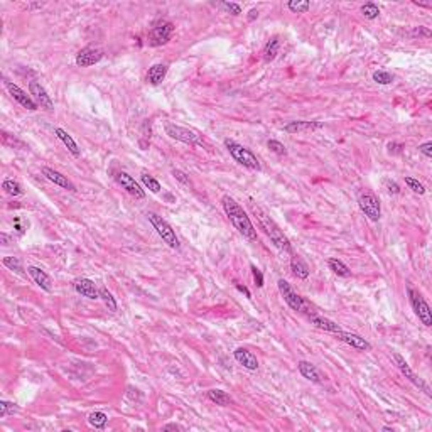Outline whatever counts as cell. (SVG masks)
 Returning <instances> with one entry per match:
<instances>
[{
	"mask_svg": "<svg viewBox=\"0 0 432 432\" xmlns=\"http://www.w3.org/2000/svg\"><path fill=\"white\" fill-rule=\"evenodd\" d=\"M222 203H223L225 213H227V216L230 218V222L233 223V227L237 228L238 232L242 233L247 240L255 242V240H257V230L252 225V222H250V216L245 213L242 206H240L233 198H230V196H223Z\"/></svg>",
	"mask_w": 432,
	"mask_h": 432,
	"instance_id": "obj_1",
	"label": "cell"
},
{
	"mask_svg": "<svg viewBox=\"0 0 432 432\" xmlns=\"http://www.w3.org/2000/svg\"><path fill=\"white\" fill-rule=\"evenodd\" d=\"M250 209H252L253 216L257 218V222L260 223V227L263 228V232L267 233V237L272 240V243L284 253H292V245L289 242V238L284 235V232L279 228V225L273 222L270 216L255 203H250Z\"/></svg>",
	"mask_w": 432,
	"mask_h": 432,
	"instance_id": "obj_2",
	"label": "cell"
},
{
	"mask_svg": "<svg viewBox=\"0 0 432 432\" xmlns=\"http://www.w3.org/2000/svg\"><path fill=\"white\" fill-rule=\"evenodd\" d=\"M225 146H227L230 156H232L240 166L247 167V169H250V171H260V161L257 159V156L252 151H248L247 147L240 146V143L233 142V140H228V138L225 140Z\"/></svg>",
	"mask_w": 432,
	"mask_h": 432,
	"instance_id": "obj_3",
	"label": "cell"
},
{
	"mask_svg": "<svg viewBox=\"0 0 432 432\" xmlns=\"http://www.w3.org/2000/svg\"><path fill=\"white\" fill-rule=\"evenodd\" d=\"M147 220L151 222V225L154 227V230L157 232V235H159V237L164 240V242L169 245L171 248H174V250L179 248V238H177L176 232L172 230V227L166 222L164 218H162V216H159L157 213H154V211H149Z\"/></svg>",
	"mask_w": 432,
	"mask_h": 432,
	"instance_id": "obj_4",
	"label": "cell"
},
{
	"mask_svg": "<svg viewBox=\"0 0 432 432\" xmlns=\"http://www.w3.org/2000/svg\"><path fill=\"white\" fill-rule=\"evenodd\" d=\"M407 294H409V299H410V304L412 307H414L415 314L419 316V319L422 321V324L424 326H432V314H430V307L429 304L425 302L424 297L420 296L419 291H415L414 287L409 285L407 287Z\"/></svg>",
	"mask_w": 432,
	"mask_h": 432,
	"instance_id": "obj_5",
	"label": "cell"
},
{
	"mask_svg": "<svg viewBox=\"0 0 432 432\" xmlns=\"http://www.w3.org/2000/svg\"><path fill=\"white\" fill-rule=\"evenodd\" d=\"M166 133L174 140H179L182 143H189V146H201L203 140H201L199 133L191 130L188 127H181V125H174V123H167L166 125Z\"/></svg>",
	"mask_w": 432,
	"mask_h": 432,
	"instance_id": "obj_6",
	"label": "cell"
},
{
	"mask_svg": "<svg viewBox=\"0 0 432 432\" xmlns=\"http://www.w3.org/2000/svg\"><path fill=\"white\" fill-rule=\"evenodd\" d=\"M172 34H174V26L167 21H159L149 32V44L154 47L164 46L171 41Z\"/></svg>",
	"mask_w": 432,
	"mask_h": 432,
	"instance_id": "obj_7",
	"label": "cell"
},
{
	"mask_svg": "<svg viewBox=\"0 0 432 432\" xmlns=\"http://www.w3.org/2000/svg\"><path fill=\"white\" fill-rule=\"evenodd\" d=\"M358 206L359 209L363 211L365 216L372 222H378L382 218V208H380V201L375 194L372 193H365L358 198Z\"/></svg>",
	"mask_w": 432,
	"mask_h": 432,
	"instance_id": "obj_8",
	"label": "cell"
},
{
	"mask_svg": "<svg viewBox=\"0 0 432 432\" xmlns=\"http://www.w3.org/2000/svg\"><path fill=\"white\" fill-rule=\"evenodd\" d=\"M393 359H395V365L398 367V370H400V372H402V375H404V377L407 378V380L414 383L415 387H419L420 390H424V392L427 393V395H430V392H429V387L425 385V382L422 380V378H419V377H417L414 372H412L410 365L405 362V358L402 356V354H398V353H393Z\"/></svg>",
	"mask_w": 432,
	"mask_h": 432,
	"instance_id": "obj_9",
	"label": "cell"
},
{
	"mask_svg": "<svg viewBox=\"0 0 432 432\" xmlns=\"http://www.w3.org/2000/svg\"><path fill=\"white\" fill-rule=\"evenodd\" d=\"M277 285H279V291H280L282 297H284V301L287 302V306L294 311H302V307H304V301H302V297L294 291V287L284 279H280L279 282H277Z\"/></svg>",
	"mask_w": 432,
	"mask_h": 432,
	"instance_id": "obj_10",
	"label": "cell"
},
{
	"mask_svg": "<svg viewBox=\"0 0 432 432\" xmlns=\"http://www.w3.org/2000/svg\"><path fill=\"white\" fill-rule=\"evenodd\" d=\"M103 56H105V52L100 49V47L88 46L76 54V64L81 66V68H88V66L100 63V61L103 59Z\"/></svg>",
	"mask_w": 432,
	"mask_h": 432,
	"instance_id": "obj_11",
	"label": "cell"
},
{
	"mask_svg": "<svg viewBox=\"0 0 432 432\" xmlns=\"http://www.w3.org/2000/svg\"><path fill=\"white\" fill-rule=\"evenodd\" d=\"M29 93L32 95V100H34L37 105H41V108H46V110L54 108V103H52L51 97L47 95L46 88L39 81H31V83H29Z\"/></svg>",
	"mask_w": 432,
	"mask_h": 432,
	"instance_id": "obj_12",
	"label": "cell"
},
{
	"mask_svg": "<svg viewBox=\"0 0 432 432\" xmlns=\"http://www.w3.org/2000/svg\"><path fill=\"white\" fill-rule=\"evenodd\" d=\"M115 179H117L118 184L122 186L128 194H132L133 198H137V199L146 198V191H143L140 186H138V182L133 179L132 176H128L127 172H118V174L115 176Z\"/></svg>",
	"mask_w": 432,
	"mask_h": 432,
	"instance_id": "obj_13",
	"label": "cell"
},
{
	"mask_svg": "<svg viewBox=\"0 0 432 432\" xmlns=\"http://www.w3.org/2000/svg\"><path fill=\"white\" fill-rule=\"evenodd\" d=\"M4 85H6V88L9 90V93L12 95V98L16 100L17 103H21L24 108L31 110V112L37 110V103L34 102V100H32V97H29L26 91L19 88L17 85H14L12 81H7V80H6V83H4Z\"/></svg>",
	"mask_w": 432,
	"mask_h": 432,
	"instance_id": "obj_14",
	"label": "cell"
},
{
	"mask_svg": "<svg viewBox=\"0 0 432 432\" xmlns=\"http://www.w3.org/2000/svg\"><path fill=\"white\" fill-rule=\"evenodd\" d=\"M334 336L338 339H341L343 343L349 344L351 348L354 349H359V351H368V349H372V344H370L367 339L362 338L359 334H354V333H346V331H338V333H334Z\"/></svg>",
	"mask_w": 432,
	"mask_h": 432,
	"instance_id": "obj_15",
	"label": "cell"
},
{
	"mask_svg": "<svg viewBox=\"0 0 432 432\" xmlns=\"http://www.w3.org/2000/svg\"><path fill=\"white\" fill-rule=\"evenodd\" d=\"M75 291L78 292L80 296L86 297V299H91V301L100 299V291L97 289L95 282L90 279H85V277L75 280Z\"/></svg>",
	"mask_w": 432,
	"mask_h": 432,
	"instance_id": "obj_16",
	"label": "cell"
},
{
	"mask_svg": "<svg viewBox=\"0 0 432 432\" xmlns=\"http://www.w3.org/2000/svg\"><path fill=\"white\" fill-rule=\"evenodd\" d=\"M297 368H299V373L306 378V380H309L313 383H323L324 382V375L319 372L318 367L313 365L311 362H304V359H302V362L297 363Z\"/></svg>",
	"mask_w": 432,
	"mask_h": 432,
	"instance_id": "obj_17",
	"label": "cell"
},
{
	"mask_svg": "<svg viewBox=\"0 0 432 432\" xmlns=\"http://www.w3.org/2000/svg\"><path fill=\"white\" fill-rule=\"evenodd\" d=\"M42 174H44L51 182H54L56 186H59V188L68 189V191H71V193H75V191H76V186L68 179V177L63 176L61 172L51 169V167H42Z\"/></svg>",
	"mask_w": 432,
	"mask_h": 432,
	"instance_id": "obj_18",
	"label": "cell"
},
{
	"mask_svg": "<svg viewBox=\"0 0 432 432\" xmlns=\"http://www.w3.org/2000/svg\"><path fill=\"white\" fill-rule=\"evenodd\" d=\"M233 356H235V359H237L240 365H243V368L250 370V372H255V370H258V359H257L255 354H253L252 351H248V349H245V348L235 349Z\"/></svg>",
	"mask_w": 432,
	"mask_h": 432,
	"instance_id": "obj_19",
	"label": "cell"
},
{
	"mask_svg": "<svg viewBox=\"0 0 432 432\" xmlns=\"http://www.w3.org/2000/svg\"><path fill=\"white\" fill-rule=\"evenodd\" d=\"M323 128V123L319 122H306V120H296V122H289L284 125V132L287 133H302V132H313Z\"/></svg>",
	"mask_w": 432,
	"mask_h": 432,
	"instance_id": "obj_20",
	"label": "cell"
},
{
	"mask_svg": "<svg viewBox=\"0 0 432 432\" xmlns=\"http://www.w3.org/2000/svg\"><path fill=\"white\" fill-rule=\"evenodd\" d=\"M27 272H29V275L32 277V280H34L42 291H46V292H51V291H52V280H51V277L47 275V273L42 270V268H39V267H29Z\"/></svg>",
	"mask_w": 432,
	"mask_h": 432,
	"instance_id": "obj_21",
	"label": "cell"
},
{
	"mask_svg": "<svg viewBox=\"0 0 432 432\" xmlns=\"http://www.w3.org/2000/svg\"><path fill=\"white\" fill-rule=\"evenodd\" d=\"M167 69H169V66H167L166 63H157V64L151 66V68H149V71H147V76H146L147 83H151V85H161L162 81H164V78H166Z\"/></svg>",
	"mask_w": 432,
	"mask_h": 432,
	"instance_id": "obj_22",
	"label": "cell"
},
{
	"mask_svg": "<svg viewBox=\"0 0 432 432\" xmlns=\"http://www.w3.org/2000/svg\"><path fill=\"white\" fill-rule=\"evenodd\" d=\"M311 323H313L316 328L328 331V333H338V331H341L339 324H336L334 321H331L328 318H323V316H313V318H311Z\"/></svg>",
	"mask_w": 432,
	"mask_h": 432,
	"instance_id": "obj_23",
	"label": "cell"
},
{
	"mask_svg": "<svg viewBox=\"0 0 432 432\" xmlns=\"http://www.w3.org/2000/svg\"><path fill=\"white\" fill-rule=\"evenodd\" d=\"M279 49H280L279 37H272L265 44V47H263V61H265V63H272L277 57V54H279Z\"/></svg>",
	"mask_w": 432,
	"mask_h": 432,
	"instance_id": "obj_24",
	"label": "cell"
},
{
	"mask_svg": "<svg viewBox=\"0 0 432 432\" xmlns=\"http://www.w3.org/2000/svg\"><path fill=\"white\" fill-rule=\"evenodd\" d=\"M54 133L57 135V138H59V140L63 142L66 147H68V151H69L71 154H73L75 157H80L78 143H76V142L73 140V137H71L68 132H64L63 128H54Z\"/></svg>",
	"mask_w": 432,
	"mask_h": 432,
	"instance_id": "obj_25",
	"label": "cell"
},
{
	"mask_svg": "<svg viewBox=\"0 0 432 432\" xmlns=\"http://www.w3.org/2000/svg\"><path fill=\"white\" fill-rule=\"evenodd\" d=\"M291 268H292V272H294V275L297 277V279H307V277H309V267H307V263L302 260L299 255L292 257Z\"/></svg>",
	"mask_w": 432,
	"mask_h": 432,
	"instance_id": "obj_26",
	"label": "cell"
},
{
	"mask_svg": "<svg viewBox=\"0 0 432 432\" xmlns=\"http://www.w3.org/2000/svg\"><path fill=\"white\" fill-rule=\"evenodd\" d=\"M208 398L213 402V404L222 405V407H228L233 402L232 397H230L228 393L223 392V390H209L208 392Z\"/></svg>",
	"mask_w": 432,
	"mask_h": 432,
	"instance_id": "obj_27",
	"label": "cell"
},
{
	"mask_svg": "<svg viewBox=\"0 0 432 432\" xmlns=\"http://www.w3.org/2000/svg\"><path fill=\"white\" fill-rule=\"evenodd\" d=\"M328 265H329L331 270H333L336 275H339V277H349V275H351V270L348 268V265H346V263H343L339 258H334V257L329 258Z\"/></svg>",
	"mask_w": 432,
	"mask_h": 432,
	"instance_id": "obj_28",
	"label": "cell"
},
{
	"mask_svg": "<svg viewBox=\"0 0 432 432\" xmlns=\"http://www.w3.org/2000/svg\"><path fill=\"white\" fill-rule=\"evenodd\" d=\"M108 422V415L103 414V412H91L88 415V424L95 429H105Z\"/></svg>",
	"mask_w": 432,
	"mask_h": 432,
	"instance_id": "obj_29",
	"label": "cell"
},
{
	"mask_svg": "<svg viewBox=\"0 0 432 432\" xmlns=\"http://www.w3.org/2000/svg\"><path fill=\"white\" fill-rule=\"evenodd\" d=\"M2 189L6 191L7 194H11V196H21L22 193H24V189H22V186L19 184L17 181H12V179H6L2 182Z\"/></svg>",
	"mask_w": 432,
	"mask_h": 432,
	"instance_id": "obj_30",
	"label": "cell"
},
{
	"mask_svg": "<svg viewBox=\"0 0 432 432\" xmlns=\"http://www.w3.org/2000/svg\"><path fill=\"white\" fill-rule=\"evenodd\" d=\"M287 9L294 14H304L311 9V4L307 2V0H291V2L287 4Z\"/></svg>",
	"mask_w": 432,
	"mask_h": 432,
	"instance_id": "obj_31",
	"label": "cell"
},
{
	"mask_svg": "<svg viewBox=\"0 0 432 432\" xmlns=\"http://www.w3.org/2000/svg\"><path fill=\"white\" fill-rule=\"evenodd\" d=\"M362 14L365 16V19L373 21V19H377L380 16V9H378V6H375V4L368 2V4H365V6H362Z\"/></svg>",
	"mask_w": 432,
	"mask_h": 432,
	"instance_id": "obj_32",
	"label": "cell"
},
{
	"mask_svg": "<svg viewBox=\"0 0 432 432\" xmlns=\"http://www.w3.org/2000/svg\"><path fill=\"white\" fill-rule=\"evenodd\" d=\"M142 182L147 189L152 191V193H159L161 191V182L157 181L156 177H152L151 174H147V172H143L142 174Z\"/></svg>",
	"mask_w": 432,
	"mask_h": 432,
	"instance_id": "obj_33",
	"label": "cell"
},
{
	"mask_svg": "<svg viewBox=\"0 0 432 432\" xmlns=\"http://www.w3.org/2000/svg\"><path fill=\"white\" fill-rule=\"evenodd\" d=\"M100 299L105 302V306H107L110 311H117V301H115V297L110 294L105 287L100 289Z\"/></svg>",
	"mask_w": 432,
	"mask_h": 432,
	"instance_id": "obj_34",
	"label": "cell"
},
{
	"mask_svg": "<svg viewBox=\"0 0 432 432\" xmlns=\"http://www.w3.org/2000/svg\"><path fill=\"white\" fill-rule=\"evenodd\" d=\"M2 263L9 268V270H16V272H19V273L24 272V270H22V262L19 260L17 257H4Z\"/></svg>",
	"mask_w": 432,
	"mask_h": 432,
	"instance_id": "obj_35",
	"label": "cell"
},
{
	"mask_svg": "<svg viewBox=\"0 0 432 432\" xmlns=\"http://www.w3.org/2000/svg\"><path fill=\"white\" fill-rule=\"evenodd\" d=\"M373 81L378 85H390L393 81V75L388 71H375L373 73Z\"/></svg>",
	"mask_w": 432,
	"mask_h": 432,
	"instance_id": "obj_36",
	"label": "cell"
},
{
	"mask_svg": "<svg viewBox=\"0 0 432 432\" xmlns=\"http://www.w3.org/2000/svg\"><path fill=\"white\" fill-rule=\"evenodd\" d=\"M405 184L409 186V188L414 191V193H417V194H424L425 193V186L422 184V182L417 181V179H414V177L405 176Z\"/></svg>",
	"mask_w": 432,
	"mask_h": 432,
	"instance_id": "obj_37",
	"label": "cell"
},
{
	"mask_svg": "<svg viewBox=\"0 0 432 432\" xmlns=\"http://www.w3.org/2000/svg\"><path fill=\"white\" fill-rule=\"evenodd\" d=\"M17 412V407L12 404V402H7V400H2L0 402V417H7L9 414H14Z\"/></svg>",
	"mask_w": 432,
	"mask_h": 432,
	"instance_id": "obj_38",
	"label": "cell"
},
{
	"mask_svg": "<svg viewBox=\"0 0 432 432\" xmlns=\"http://www.w3.org/2000/svg\"><path fill=\"white\" fill-rule=\"evenodd\" d=\"M267 146H268V149H270L272 152L279 154V156H287V149H285V146H284V143H280L279 140H268V142H267Z\"/></svg>",
	"mask_w": 432,
	"mask_h": 432,
	"instance_id": "obj_39",
	"label": "cell"
},
{
	"mask_svg": "<svg viewBox=\"0 0 432 432\" xmlns=\"http://www.w3.org/2000/svg\"><path fill=\"white\" fill-rule=\"evenodd\" d=\"M172 176H174L176 179L181 182V184L188 186V188H193V182H191L189 176L186 174V172H182L181 169H174V171H172Z\"/></svg>",
	"mask_w": 432,
	"mask_h": 432,
	"instance_id": "obj_40",
	"label": "cell"
},
{
	"mask_svg": "<svg viewBox=\"0 0 432 432\" xmlns=\"http://www.w3.org/2000/svg\"><path fill=\"white\" fill-rule=\"evenodd\" d=\"M383 186H385V189H387L390 194H400V186H398L395 181L385 179V181H383Z\"/></svg>",
	"mask_w": 432,
	"mask_h": 432,
	"instance_id": "obj_41",
	"label": "cell"
},
{
	"mask_svg": "<svg viewBox=\"0 0 432 432\" xmlns=\"http://www.w3.org/2000/svg\"><path fill=\"white\" fill-rule=\"evenodd\" d=\"M223 9H227V11L230 14H233V16H240L242 14V7L238 6V4H233V2H223L222 4Z\"/></svg>",
	"mask_w": 432,
	"mask_h": 432,
	"instance_id": "obj_42",
	"label": "cell"
},
{
	"mask_svg": "<svg viewBox=\"0 0 432 432\" xmlns=\"http://www.w3.org/2000/svg\"><path fill=\"white\" fill-rule=\"evenodd\" d=\"M252 273H253V280H255L257 287H263V273L258 270L255 265H252Z\"/></svg>",
	"mask_w": 432,
	"mask_h": 432,
	"instance_id": "obj_43",
	"label": "cell"
},
{
	"mask_svg": "<svg viewBox=\"0 0 432 432\" xmlns=\"http://www.w3.org/2000/svg\"><path fill=\"white\" fill-rule=\"evenodd\" d=\"M419 152L424 154L427 159H430L432 157V142H425V143H422V146H419Z\"/></svg>",
	"mask_w": 432,
	"mask_h": 432,
	"instance_id": "obj_44",
	"label": "cell"
},
{
	"mask_svg": "<svg viewBox=\"0 0 432 432\" xmlns=\"http://www.w3.org/2000/svg\"><path fill=\"white\" fill-rule=\"evenodd\" d=\"M2 137H4V143H6V146H12V147H14V146H19V147H26V146H24L22 142H19V140H16V138H11V137H9L6 132L2 133Z\"/></svg>",
	"mask_w": 432,
	"mask_h": 432,
	"instance_id": "obj_45",
	"label": "cell"
},
{
	"mask_svg": "<svg viewBox=\"0 0 432 432\" xmlns=\"http://www.w3.org/2000/svg\"><path fill=\"white\" fill-rule=\"evenodd\" d=\"M387 147H388V152L390 154H400L402 151H404V143H397V142H390Z\"/></svg>",
	"mask_w": 432,
	"mask_h": 432,
	"instance_id": "obj_46",
	"label": "cell"
},
{
	"mask_svg": "<svg viewBox=\"0 0 432 432\" xmlns=\"http://www.w3.org/2000/svg\"><path fill=\"white\" fill-rule=\"evenodd\" d=\"M11 240H12V238L9 237L7 233H0V243H2L4 247H7V245L11 243Z\"/></svg>",
	"mask_w": 432,
	"mask_h": 432,
	"instance_id": "obj_47",
	"label": "cell"
},
{
	"mask_svg": "<svg viewBox=\"0 0 432 432\" xmlns=\"http://www.w3.org/2000/svg\"><path fill=\"white\" fill-rule=\"evenodd\" d=\"M415 34H419V36H425V37H429L430 36V31L429 29H424V27H419L415 31Z\"/></svg>",
	"mask_w": 432,
	"mask_h": 432,
	"instance_id": "obj_48",
	"label": "cell"
},
{
	"mask_svg": "<svg viewBox=\"0 0 432 432\" xmlns=\"http://www.w3.org/2000/svg\"><path fill=\"white\" fill-rule=\"evenodd\" d=\"M237 289H238L240 292H243V294H245V296H247V297H248V299H250V297H252V294H250V291H248V289H247V287H245V285H242V284H237Z\"/></svg>",
	"mask_w": 432,
	"mask_h": 432,
	"instance_id": "obj_49",
	"label": "cell"
},
{
	"mask_svg": "<svg viewBox=\"0 0 432 432\" xmlns=\"http://www.w3.org/2000/svg\"><path fill=\"white\" fill-rule=\"evenodd\" d=\"M257 17H258V11H257V9H252L250 14H248V21L252 22V21H255Z\"/></svg>",
	"mask_w": 432,
	"mask_h": 432,
	"instance_id": "obj_50",
	"label": "cell"
},
{
	"mask_svg": "<svg viewBox=\"0 0 432 432\" xmlns=\"http://www.w3.org/2000/svg\"><path fill=\"white\" fill-rule=\"evenodd\" d=\"M179 429H181V427L176 425V424H167V425L162 427V430H179Z\"/></svg>",
	"mask_w": 432,
	"mask_h": 432,
	"instance_id": "obj_51",
	"label": "cell"
}]
</instances>
